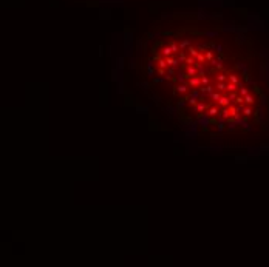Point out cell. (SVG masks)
<instances>
[{
  "label": "cell",
  "instance_id": "obj_1",
  "mask_svg": "<svg viewBox=\"0 0 269 267\" xmlns=\"http://www.w3.org/2000/svg\"><path fill=\"white\" fill-rule=\"evenodd\" d=\"M135 77L173 124L217 144L248 133L265 100L244 39L210 14L153 23L141 39Z\"/></svg>",
  "mask_w": 269,
  "mask_h": 267
}]
</instances>
